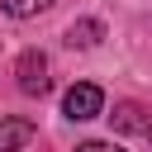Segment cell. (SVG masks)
Here are the masks:
<instances>
[{"label":"cell","instance_id":"1","mask_svg":"<svg viewBox=\"0 0 152 152\" xmlns=\"http://www.w3.org/2000/svg\"><path fill=\"white\" fill-rule=\"evenodd\" d=\"M62 114H66V119H76V124L100 119V114H104V90H100V86H90V81L71 86V90L62 95Z\"/></svg>","mask_w":152,"mask_h":152},{"label":"cell","instance_id":"2","mask_svg":"<svg viewBox=\"0 0 152 152\" xmlns=\"http://www.w3.org/2000/svg\"><path fill=\"white\" fill-rule=\"evenodd\" d=\"M14 76H19V90L24 95H48V57L38 52V48H28V52H19V62H14Z\"/></svg>","mask_w":152,"mask_h":152},{"label":"cell","instance_id":"3","mask_svg":"<svg viewBox=\"0 0 152 152\" xmlns=\"http://www.w3.org/2000/svg\"><path fill=\"white\" fill-rule=\"evenodd\" d=\"M109 124H114L119 133H142V138H152V119H147V109H142V104H133V100L114 104Z\"/></svg>","mask_w":152,"mask_h":152},{"label":"cell","instance_id":"4","mask_svg":"<svg viewBox=\"0 0 152 152\" xmlns=\"http://www.w3.org/2000/svg\"><path fill=\"white\" fill-rule=\"evenodd\" d=\"M28 142H33L28 119H0V152H24Z\"/></svg>","mask_w":152,"mask_h":152},{"label":"cell","instance_id":"5","mask_svg":"<svg viewBox=\"0 0 152 152\" xmlns=\"http://www.w3.org/2000/svg\"><path fill=\"white\" fill-rule=\"evenodd\" d=\"M100 38H104V24H100V19H76V24L66 28V43H71V48H95Z\"/></svg>","mask_w":152,"mask_h":152},{"label":"cell","instance_id":"6","mask_svg":"<svg viewBox=\"0 0 152 152\" xmlns=\"http://www.w3.org/2000/svg\"><path fill=\"white\" fill-rule=\"evenodd\" d=\"M52 0H0V10L10 14V19H33V14H43Z\"/></svg>","mask_w":152,"mask_h":152},{"label":"cell","instance_id":"7","mask_svg":"<svg viewBox=\"0 0 152 152\" xmlns=\"http://www.w3.org/2000/svg\"><path fill=\"white\" fill-rule=\"evenodd\" d=\"M76 152H124V147H114V142H95V138H90V142H81Z\"/></svg>","mask_w":152,"mask_h":152}]
</instances>
